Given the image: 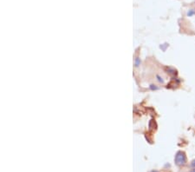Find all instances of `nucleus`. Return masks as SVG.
<instances>
[{"label":"nucleus","mask_w":195,"mask_h":172,"mask_svg":"<svg viewBox=\"0 0 195 172\" xmlns=\"http://www.w3.org/2000/svg\"><path fill=\"white\" fill-rule=\"evenodd\" d=\"M176 165L178 166H184L186 163V154L183 151H178L176 153L175 157H174Z\"/></svg>","instance_id":"obj_1"},{"label":"nucleus","mask_w":195,"mask_h":172,"mask_svg":"<svg viewBox=\"0 0 195 172\" xmlns=\"http://www.w3.org/2000/svg\"><path fill=\"white\" fill-rule=\"evenodd\" d=\"M191 166H192L193 168H195V159L192 161V163H191Z\"/></svg>","instance_id":"obj_2"},{"label":"nucleus","mask_w":195,"mask_h":172,"mask_svg":"<svg viewBox=\"0 0 195 172\" xmlns=\"http://www.w3.org/2000/svg\"><path fill=\"white\" fill-rule=\"evenodd\" d=\"M189 172H195V168H194L193 170H191V171H190Z\"/></svg>","instance_id":"obj_3"},{"label":"nucleus","mask_w":195,"mask_h":172,"mask_svg":"<svg viewBox=\"0 0 195 172\" xmlns=\"http://www.w3.org/2000/svg\"><path fill=\"white\" fill-rule=\"evenodd\" d=\"M150 172H159V171H152Z\"/></svg>","instance_id":"obj_4"}]
</instances>
